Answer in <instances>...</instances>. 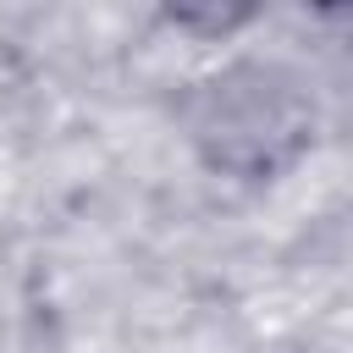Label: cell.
Instances as JSON below:
<instances>
[{
  "mask_svg": "<svg viewBox=\"0 0 353 353\" xmlns=\"http://www.w3.org/2000/svg\"><path fill=\"white\" fill-rule=\"evenodd\" d=\"M171 127L199 171L232 188L287 182L320 143L314 83L281 55H226L171 99Z\"/></svg>",
  "mask_w": 353,
  "mask_h": 353,
  "instance_id": "1",
  "label": "cell"
},
{
  "mask_svg": "<svg viewBox=\"0 0 353 353\" xmlns=\"http://www.w3.org/2000/svg\"><path fill=\"white\" fill-rule=\"evenodd\" d=\"M171 28H188V33H204V39H226L248 22H259V6H237V11H215V6H165L160 11Z\"/></svg>",
  "mask_w": 353,
  "mask_h": 353,
  "instance_id": "2",
  "label": "cell"
}]
</instances>
